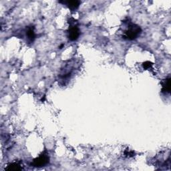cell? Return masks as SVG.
Here are the masks:
<instances>
[{"instance_id": "1", "label": "cell", "mask_w": 171, "mask_h": 171, "mask_svg": "<svg viewBox=\"0 0 171 171\" xmlns=\"http://www.w3.org/2000/svg\"><path fill=\"white\" fill-rule=\"evenodd\" d=\"M141 33L142 29L139 26L134 23H130L124 31L123 37L124 39L128 40H134L137 39Z\"/></svg>"}, {"instance_id": "8", "label": "cell", "mask_w": 171, "mask_h": 171, "mask_svg": "<svg viewBox=\"0 0 171 171\" xmlns=\"http://www.w3.org/2000/svg\"><path fill=\"white\" fill-rule=\"evenodd\" d=\"M153 66V63L151 62L147 61L142 64V67L145 70H148L150 68H151Z\"/></svg>"}, {"instance_id": "5", "label": "cell", "mask_w": 171, "mask_h": 171, "mask_svg": "<svg viewBox=\"0 0 171 171\" xmlns=\"http://www.w3.org/2000/svg\"><path fill=\"white\" fill-rule=\"evenodd\" d=\"M162 91L164 93L170 92V78H166L162 82Z\"/></svg>"}, {"instance_id": "7", "label": "cell", "mask_w": 171, "mask_h": 171, "mask_svg": "<svg viewBox=\"0 0 171 171\" xmlns=\"http://www.w3.org/2000/svg\"><path fill=\"white\" fill-rule=\"evenodd\" d=\"M26 36H28V38L30 40L31 42H33L35 38H36V34H35L34 30L33 28H29L27 30L26 32Z\"/></svg>"}, {"instance_id": "4", "label": "cell", "mask_w": 171, "mask_h": 171, "mask_svg": "<svg viewBox=\"0 0 171 171\" xmlns=\"http://www.w3.org/2000/svg\"><path fill=\"white\" fill-rule=\"evenodd\" d=\"M60 3H63L64 4H66V6L69 8V9L71 10L72 12H74L79 8V6L81 3L80 1H66V2H60Z\"/></svg>"}, {"instance_id": "3", "label": "cell", "mask_w": 171, "mask_h": 171, "mask_svg": "<svg viewBox=\"0 0 171 171\" xmlns=\"http://www.w3.org/2000/svg\"><path fill=\"white\" fill-rule=\"evenodd\" d=\"M68 38L71 41H76L77 40L80 35V29L77 26L75 25H71L68 29Z\"/></svg>"}, {"instance_id": "2", "label": "cell", "mask_w": 171, "mask_h": 171, "mask_svg": "<svg viewBox=\"0 0 171 171\" xmlns=\"http://www.w3.org/2000/svg\"><path fill=\"white\" fill-rule=\"evenodd\" d=\"M49 157L46 154H42L39 157L35 158L32 163V166L35 167H42L49 163Z\"/></svg>"}, {"instance_id": "6", "label": "cell", "mask_w": 171, "mask_h": 171, "mask_svg": "<svg viewBox=\"0 0 171 171\" xmlns=\"http://www.w3.org/2000/svg\"><path fill=\"white\" fill-rule=\"evenodd\" d=\"M23 168L21 167L19 163H13L12 164H9L8 165V167L5 168L6 170L9 171H18V170H22Z\"/></svg>"}]
</instances>
